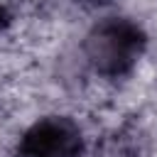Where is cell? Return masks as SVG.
<instances>
[{
    "mask_svg": "<svg viewBox=\"0 0 157 157\" xmlns=\"http://www.w3.org/2000/svg\"><path fill=\"white\" fill-rule=\"evenodd\" d=\"M145 34L130 20L110 17L91 29L86 37V56L103 76H123L140 59Z\"/></svg>",
    "mask_w": 157,
    "mask_h": 157,
    "instance_id": "obj_1",
    "label": "cell"
},
{
    "mask_svg": "<svg viewBox=\"0 0 157 157\" xmlns=\"http://www.w3.org/2000/svg\"><path fill=\"white\" fill-rule=\"evenodd\" d=\"M81 130L69 118H44L37 120L20 140V157H78Z\"/></svg>",
    "mask_w": 157,
    "mask_h": 157,
    "instance_id": "obj_2",
    "label": "cell"
},
{
    "mask_svg": "<svg viewBox=\"0 0 157 157\" xmlns=\"http://www.w3.org/2000/svg\"><path fill=\"white\" fill-rule=\"evenodd\" d=\"M91 2H105V0H91Z\"/></svg>",
    "mask_w": 157,
    "mask_h": 157,
    "instance_id": "obj_3",
    "label": "cell"
}]
</instances>
